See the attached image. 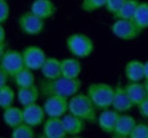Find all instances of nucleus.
<instances>
[{
	"instance_id": "1",
	"label": "nucleus",
	"mask_w": 148,
	"mask_h": 138,
	"mask_svg": "<svg viewBox=\"0 0 148 138\" xmlns=\"http://www.w3.org/2000/svg\"><path fill=\"white\" fill-rule=\"evenodd\" d=\"M41 95L47 97L50 95H60L65 97H72L81 88V80L79 78H67L60 76L55 79H41L39 82Z\"/></svg>"
},
{
	"instance_id": "6",
	"label": "nucleus",
	"mask_w": 148,
	"mask_h": 138,
	"mask_svg": "<svg viewBox=\"0 0 148 138\" xmlns=\"http://www.w3.org/2000/svg\"><path fill=\"white\" fill-rule=\"evenodd\" d=\"M0 68L6 70L10 77H14L22 69L25 68L22 51L7 49L0 55Z\"/></svg>"
},
{
	"instance_id": "29",
	"label": "nucleus",
	"mask_w": 148,
	"mask_h": 138,
	"mask_svg": "<svg viewBox=\"0 0 148 138\" xmlns=\"http://www.w3.org/2000/svg\"><path fill=\"white\" fill-rule=\"evenodd\" d=\"M130 138H148V123L139 122L134 126Z\"/></svg>"
},
{
	"instance_id": "14",
	"label": "nucleus",
	"mask_w": 148,
	"mask_h": 138,
	"mask_svg": "<svg viewBox=\"0 0 148 138\" xmlns=\"http://www.w3.org/2000/svg\"><path fill=\"white\" fill-rule=\"evenodd\" d=\"M136 124H137V121L132 116L127 113H121L112 136L115 138H130L131 133Z\"/></svg>"
},
{
	"instance_id": "9",
	"label": "nucleus",
	"mask_w": 148,
	"mask_h": 138,
	"mask_svg": "<svg viewBox=\"0 0 148 138\" xmlns=\"http://www.w3.org/2000/svg\"><path fill=\"white\" fill-rule=\"evenodd\" d=\"M25 67L31 70H40L45 64L47 55L42 48L38 45H29L22 50Z\"/></svg>"
},
{
	"instance_id": "28",
	"label": "nucleus",
	"mask_w": 148,
	"mask_h": 138,
	"mask_svg": "<svg viewBox=\"0 0 148 138\" xmlns=\"http://www.w3.org/2000/svg\"><path fill=\"white\" fill-rule=\"evenodd\" d=\"M106 6V0H82L81 9L87 13H92Z\"/></svg>"
},
{
	"instance_id": "3",
	"label": "nucleus",
	"mask_w": 148,
	"mask_h": 138,
	"mask_svg": "<svg viewBox=\"0 0 148 138\" xmlns=\"http://www.w3.org/2000/svg\"><path fill=\"white\" fill-rule=\"evenodd\" d=\"M115 87L106 83H92L87 88V94L91 99L98 111L112 108Z\"/></svg>"
},
{
	"instance_id": "12",
	"label": "nucleus",
	"mask_w": 148,
	"mask_h": 138,
	"mask_svg": "<svg viewBox=\"0 0 148 138\" xmlns=\"http://www.w3.org/2000/svg\"><path fill=\"white\" fill-rule=\"evenodd\" d=\"M136 105L132 102L128 95L124 86L121 84H117L115 86V92H114V97H113V104L112 108L119 111L120 113H127L130 110H132Z\"/></svg>"
},
{
	"instance_id": "8",
	"label": "nucleus",
	"mask_w": 148,
	"mask_h": 138,
	"mask_svg": "<svg viewBox=\"0 0 148 138\" xmlns=\"http://www.w3.org/2000/svg\"><path fill=\"white\" fill-rule=\"evenodd\" d=\"M69 97L60 95H50L43 103L45 111L49 118H63L69 112Z\"/></svg>"
},
{
	"instance_id": "34",
	"label": "nucleus",
	"mask_w": 148,
	"mask_h": 138,
	"mask_svg": "<svg viewBox=\"0 0 148 138\" xmlns=\"http://www.w3.org/2000/svg\"><path fill=\"white\" fill-rule=\"evenodd\" d=\"M5 41H6V30H5L3 24H1L0 25V43H2Z\"/></svg>"
},
{
	"instance_id": "32",
	"label": "nucleus",
	"mask_w": 148,
	"mask_h": 138,
	"mask_svg": "<svg viewBox=\"0 0 148 138\" xmlns=\"http://www.w3.org/2000/svg\"><path fill=\"white\" fill-rule=\"evenodd\" d=\"M137 108H138V111H139L140 116L148 119V96L139 105H137Z\"/></svg>"
},
{
	"instance_id": "4",
	"label": "nucleus",
	"mask_w": 148,
	"mask_h": 138,
	"mask_svg": "<svg viewBox=\"0 0 148 138\" xmlns=\"http://www.w3.org/2000/svg\"><path fill=\"white\" fill-rule=\"evenodd\" d=\"M66 48L69 52L79 59L88 58L92 54L93 41L83 33H73L66 39Z\"/></svg>"
},
{
	"instance_id": "33",
	"label": "nucleus",
	"mask_w": 148,
	"mask_h": 138,
	"mask_svg": "<svg viewBox=\"0 0 148 138\" xmlns=\"http://www.w3.org/2000/svg\"><path fill=\"white\" fill-rule=\"evenodd\" d=\"M9 78H10V75H9L6 70H3V69L0 68V86H5V85H7Z\"/></svg>"
},
{
	"instance_id": "20",
	"label": "nucleus",
	"mask_w": 148,
	"mask_h": 138,
	"mask_svg": "<svg viewBox=\"0 0 148 138\" xmlns=\"http://www.w3.org/2000/svg\"><path fill=\"white\" fill-rule=\"evenodd\" d=\"M2 120L5 122V124L13 129L15 127H17L18 124L24 122V117H23V109H21L18 106H9L3 109L2 112Z\"/></svg>"
},
{
	"instance_id": "27",
	"label": "nucleus",
	"mask_w": 148,
	"mask_h": 138,
	"mask_svg": "<svg viewBox=\"0 0 148 138\" xmlns=\"http://www.w3.org/2000/svg\"><path fill=\"white\" fill-rule=\"evenodd\" d=\"M12 138H34L36 137V133H34V128L31 127L30 124L23 122L18 124L17 127L12 129Z\"/></svg>"
},
{
	"instance_id": "15",
	"label": "nucleus",
	"mask_w": 148,
	"mask_h": 138,
	"mask_svg": "<svg viewBox=\"0 0 148 138\" xmlns=\"http://www.w3.org/2000/svg\"><path fill=\"white\" fill-rule=\"evenodd\" d=\"M56 6L51 0H33L30 6V12L42 19H49L56 14Z\"/></svg>"
},
{
	"instance_id": "31",
	"label": "nucleus",
	"mask_w": 148,
	"mask_h": 138,
	"mask_svg": "<svg viewBox=\"0 0 148 138\" xmlns=\"http://www.w3.org/2000/svg\"><path fill=\"white\" fill-rule=\"evenodd\" d=\"M10 15V7L7 0H0V23L5 24Z\"/></svg>"
},
{
	"instance_id": "26",
	"label": "nucleus",
	"mask_w": 148,
	"mask_h": 138,
	"mask_svg": "<svg viewBox=\"0 0 148 138\" xmlns=\"http://www.w3.org/2000/svg\"><path fill=\"white\" fill-rule=\"evenodd\" d=\"M15 97L17 96L15 95V92L12 87L8 85L0 86V108L2 110L14 105Z\"/></svg>"
},
{
	"instance_id": "16",
	"label": "nucleus",
	"mask_w": 148,
	"mask_h": 138,
	"mask_svg": "<svg viewBox=\"0 0 148 138\" xmlns=\"http://www.w3.org/2000/svg\"><path fill=\"white\" fill-rule=\"evenodd\" d=\"M124 75L128 82H144L145 68L144 62L138 59H131L124 66Z\"/></svg>"
},
{
	"instance_id": "2",
	"label": "nucleus",
	"mask_w": 148,
	"mask_h": 138,
	"mask_svg": "<svg viewBox=\"0 0 148 138\" xmlns=\"http://www.w3.org/2000/svg\"><path fill=\"white\" fill-rule=\"evenodd\" d=\"M97 111L87 93H76L69 100V112L87 122H97Z\"/></svg>"
},
{
	"instance_id": "18",
	"label": "nucleus",
	"mask_w": 148,
	"mask_h": 138,
	"mask_svg": "<svg viewBox=\"0 0 148 138\" xmlns=\"http://www.w3.org/2000/svg\"><path fill=\"white\" fill-rule=\"evenodd\" d=\"M41 95L39 85H33L29 87H17L16 96L17 101L22 106L36 103Z\"/></svg>"
},
{
	"instance_id": "24",
	"label": "nucleus",
	"mask_w": 148,
	"mask_h": 138,
	"mask_svg": "<svg viewBox=\"0 0 148 138\" xmlns=\"http://www.w3.org/2000/svg\"><path fill=\"white\" fill-rule=\"evenodd\" d=\"M140 0H125L120 10L114 15L115 19H133L136 12L139 7Z\"/></svg>"
},
{
	"instance_id": "30",
	"label": "nucleus",
	"mask_w": 148,
	"mask_h": 138,
	"mask_svg": "<svg viewBox=\"0 0 148 138\" xmlns=\"http://www.w3.org/2000/svg\"><path fill=\"white\" fill-rule=\"evenodd\" d=\"M125 2V0H106V10L112 14L113 16L120 10V8L123 6V3Z\"/></svg>"
},
{
	"instance_id": "19",
	"label": "nucleus",
	"mask_w": 148,
	"mask_h": 138,
	"mask_svg": "<svg viewBox=\"0 0 148 138\" xmlns=\"http://www.w3.org/2000/svg\"><path fill=\"white\" fill-rule=\"evenodd\" d=\"M124 88L136 106L139 105L148 96L147 89L144 82H129L124 86Z\"/></svg>"
},
{
	"instance_id": "13",
	"label": "nucleus",
	"mask_w": 148,
	"mask_h": 138,
	"mask_svg": "<svg viewBox=\"0 0 148 138\" xmlns=\"http://www.w3.org/2000/svg\"><path fill=\"white\" fill-rule=\"evenodd\" d=\"M120 114L121 113L113 108H110L107 110H103L97 118V124L100 128V130L106 134L112 135L114 133V129H115V126H116V122H117Z\"/></svg>"
},
{
	"instance_id": "17",
	"label": "nucleus",
	"mask_w": 148,
	"mask_h": 138,
	"mask_svg": "<svg viewBox=\"0 0 148 138\" xmlns=\"http://www.w3.org/2000/svg\"><path fill=\"white\" fill-rule=\"evenodd\" d=\"M62 119H63L64 127H65L69 136L76 137V136L81 135L86 129V122L87 121L82 120L81 118L74 116L70 112H67Z\"/></svg>"
},
{
	"instance_id": "22",
	"label": "nucleus",
	"mask_w": 148,
	"mask_h": 138,
	"mask_svg": "<svg viewBox=\"0 0 148 138\" xmlns=\"http://www.w3.org/2000/svg\"><path fill=\"white\" fill-rule=\"evenodd\" d=\"M43 78L46 79H55L62 76L60 70V60L55 57H47L45 64L40 69Z\"/></svg>"
},
{
	"instance_id": "5",
	"label": "nucleus",
	"mask_w": 148,
	"mask_h": 138,
	"mask_svg": "<svg viewBox=\"0 0 148 138\" xmlns=\"http://www.w3.org/2000/svg\"><path fill=\"white\" fill-rule=\"evenodd\" d=\"M111 31L114 36L123 41H132L139 37L141 30L132 19H115L111 25Z\"/></svg>"
},
{
	"instance_id": "23",
	"label": "nucleus",
	"mask_w": 148,
	"mask_h": 138,
	"mask_svg": "<svg viewBox=\"0 0 148 138\" xmlns=\"http://www.w3.org/2000/svg\"><path fill=\"white\" fill-rule=\"evenodd\" d=\"M13 78L14 84L17 87H29L36 85V77L33 70L29 68H23L19 72H17Z\"/></svg>"
},
{
	"instance_id": "10",
	"label": "nucleus",
	"mask_w": 148,
	"mask_h": 138,
	"mask_svg": "<svg viewBox=\"0 0 148 138\" xmlns=\"http://www.w3.org/2000/svg\"><path fill=\"white\" fill-rule=\"evenodd\" d=\"M23 117H24L25 123L36 128V127L43 124V122L46 121L47 113L45 111L43 105L41 106L40 104H38L36 102V103L23 106Z\"/></svg>"
},
{
	"instance_id": "36",
	"label": "nucleus",
	"mask_w": 148,
	"mask_h": 138,
	"mask_svg": "<svg viewBox=\"0 0 148 138\" xmlns=\"http://www.w3.org/2000/svg\"><path fill=\"white\" fill-rule=\"evenodd\" d=\"M144 83H145V86H146V89H147V93H148V78L144 80Z\"/></svg>"
},
{
	"instance_id": "7",
	"label": "nucleus",
	"mask_w": 148,
	"mask_h": 138,
	"mask_svg": "<svg viewBox=\"0 0 148 138\" xmlns=\"http://www.w3.org/2000/svg\"><path fill=\"white\" fill-rule=\"evenodd\" d=\"M18 26L22 33L29 36H37L45 30V19L32 12H25L18 17Z\"/></svg>"
},
{
	"instance_id": "35",
	"label": "nucleus",
	"mask_w": 148,
	"mask_h": 138,
	"mask_svg": "<svg viewBox=\"0 0 148 138\" xmlns=\"http://www.w3.org/2000/svg\"><path fill=\"white\" fill-rule=\"evenodd\" d=\"M144 68H145V79L148 78V60L144 62Z\"/></svg>"
},
{
	"instance_id": "21",
	"label": "nucleus",
	"mask_w": 148,
	"mask_h": 138,
	"mask_svg": "<svg viewBox=\"0 0 148 138\" xmlns=\"http://www.w3.org/2000/svg\"><path fill=\"white\" fill-rule=\"evenodd\" d=\"M60 70L62 76L67 78H79L82 66L79 61V58H65L60 60Z\"/></svg>"
},
{
	"instance_id": "25",
	"label": "nucleus",
	"mask_w": 148,
	"mask_h": 138,
	"mask_svg": "<svg viewBox=\"0 0 148 138\" xmlns=\"http://www.w3.org/2000/svg\"><path fill=\"white\" fill-rule=\"evenodd\" d=\"M137 26L141 30L145 31L148 28V2L147 1H140L139 7L136 12V15L132 19Z\"/></svg>"
},
{
	"instance_id": "11",
	"label": "nucleus",
	"mask_w": 148,
	"mask_h": 138,
	"mask_svg": "<svg viewBox=\"0 0 148 138\" xmlns=\"http://www.w3.org/2000/svg\"><path fill=\"white\" fill-rule=\"evenodd\" d=\"M66 129L62 118H49L42 124V135L43 138H65L67 137Z\"/></svg>"
}]
</instances>
